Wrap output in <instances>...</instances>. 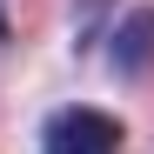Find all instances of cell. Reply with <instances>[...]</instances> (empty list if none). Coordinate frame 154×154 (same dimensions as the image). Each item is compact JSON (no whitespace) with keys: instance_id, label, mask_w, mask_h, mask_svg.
Listing matches in <instances>:
<instances>
[{"instance_id":"6da1fadb","label":"cell","mask_w":154,"mask_h":154,"mask_svg":"<svg viewBox=\"0 0 154 154\" xmlns=\"http://www.w3.org/2000/svg\"><path fill=\"white\" fill-rule=\"evenodd\" d=\"M127 127L121 114H100V107H54L40 121V154H121Z\"/></svg>"},{"instance_id":"7a4b0ae2","label":"cell","mask_w":154,"mask_h":154,"mask_svg":"<svg viewBox=\"0 0 154 154\" xmlns=\"http://www.w3.org/2000/svg\"><path fill=\"white\" fill-rule=\"evenodd\" d=\"M107 60H114L121 74H147V67H154V7H134V14L114 27Z\"/></svg>"},{"instance_id":"3957f363","label":"cell","mask_w":154,"mask_h":154,"mask_svg":"<svg viewBox=\"0 0 154 154\" xmlns=\"http://www.w3.org/2000/svg\"><path fill=\"white\" fill-rule=\"evenodd\" d=\"M0 40H7V14H0Z\"/></svg>"}]
</instances>
